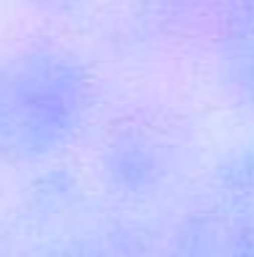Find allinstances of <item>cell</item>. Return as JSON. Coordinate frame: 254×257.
Masks as SVG:
<instances>
[{
  "mask_svg": "<svg viewBox=\"0 0 254 257\" xmlns=\"http://www.w3.org/2000/svg\"><path fill=\"white\" fill-rule=\"evenodd\" d=\"M99 85L82 55L25 41L0 55V167L47 170L90 132Z\"/></svg>",
  "mask_w": 254,
  "mask_h": 257,
  "instance_id": "6da1fadb",
  "label": "cell"
},
{
  "mask_svg": "<svg viewBox=\"0 0 254 257\" xmlns=\"http://www.w3.org/2000/svg\"><path fill=\"white\" fill-rule=\"evenodd\" d=\"M167 257H254V154L213 170L175 227Z\"/></svg>",
  "mask_w": 254,
  "mask_h": 257,
  "instance_id": "7a4b0ae2",
  "label": "cell"
},
{
  "mask_svg": "<svg viewBox=\"0 0 254 257\" xmlns=\"http://www.w3.org/2000/svg\"><path fill=\"white\" fill-rule=\"evenodd\" d=\"M175 143L159 128L129 123L112 128L96 156V175L107 194L120 205H145L169 189L178 162Z\"/></svg>",
  "mask_w": 254,
  "mask_h": 257,
  "instance_id": "3957f363",
  "label": "cell"
},
{
  "mask_svg": "<svg viewBox=\"0 0 254 257\" xmlns=\"http://www.w3.org/2000/svg\"><path fill=\"white\" fill-rule=\"evenodd\" d=\"M28 3H33L39 11L55 17V20H74V17L85 14V6L90 0H28Z\"/></svg>",
  "mask_w": 254,
  "mask_h": 257,
  "instance_id": "277c9868",
  "label": "cell"
}]
</instances>
